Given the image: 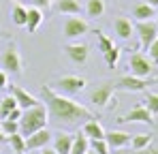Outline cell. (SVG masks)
<instances>
[{
    "label": "cell",
    "instance_id": "obj_1",
    "mask_svg": "<svg viewBox=\"0 0 158 154\" xmlns=\"http://www.w3.org/2000/svg\"><path fill=\"white\" fill-rule=\"evenodd\" d=\"M41 99L43 105L47 107V120L53 124H77V122H85L92 120L94 113L79 105L77 101H73L71 96H64L60 92H56L52 86H43L41 88Z\"/></svg>",
    "mask_w": 158,
    "mask_h": 154
},
{
    "label": "cell",
    "instance_id": "obj_2",
    "mask_svg": "<svg viewBox=\"0 0 158 154\" xmlns=\"http://www.w3.org/2000/svg\"><path fill=\"white\" fill-rule=\"evenodd\" d=\"M49 120H47V107L43 103H39L36 107H30V109H24L22 118H19V133L28 137L30 133L39 130V128H45Z\"/></svg>",
    "mask_w": 158,
    "mask_h": 154
},
{
    "label": "cell",
    "instance_id": "obj_3",
    "mask_svg": "<svg viewBox=\"0 0 158 154\" xmlns=\"http://www.w3.org/2000/svg\"><path fill=\"white\" fill-rule=\"evenodd\" d=\"M52 88L56 92L64 94V96H73V94H79L85 88V79L77 75H64V77H60Z\"/></svg>",
    "mask_w": 158,
    "mask_h": 154
},
{
    "label": "cell",
    "instance_id": "obj_4",
    "mask_svg": "<svg viewBox=\"0 0 158 154\" xmlns=\"http://www.w3.org/2000/svg\"><path fill=\"white\" fill-rule=\"evenodd\" d=\"M96 39H98V49H101V53H103V58H105L107 66H115L118 64V60H120V47L113 43V39H109L105 32H96Z\"/></svg>",
    "mask_w": 158,
    "mask_h": 154
},
{
    "label": "cell",
    "instance_id": "obj_5",
    "mask_svg": "<svg viewBox=\"0 0 158 154\" xmlns=\"http://www.w3.org/2000/svg\"><path fill=\"white\" fill-rule=\"evenodd\" d=\"M135 32H137V36H139L141 47L148 49V47L152 45V41L158 36L156 19H141V22H137V24H135Z\"/></svg>",
    "mask_w": 158,
    "mask_h": 154
},
{
    "label": "cell",
    "instance_id": "obj_6",
    "mask_svg": "<svg viewBox=\"0 0 158 154\" xmlns=\"http://www.w3.org/2000/svg\"><path fill=\"white\" fill-rule=\"evenodd\" d=\"M128 71H131V75H137V77H150L152 71H154V62L148 56L135 51L131 56V60H128Z\"/></svg>",
    "mask_w": 158,
    "mask_h": 154
},
{
    "label": "cell",
    "instance_id": "obj_7",
    "mask_svg": "<svg viewBox=\"0 0 158 154\" xmlns=\"http://www.w3.org/2000/svg\"><path fill=\"white\" fill-rule=\"evenodd\" d=\"M156 81V79H154ZM152 79H148V77H137V75H124L120 77V81H118V86L115 88H120V90H126V92H143L150 83H154Z\"/></svg>",
    "mask_w": 158,
    "mask_h": 154
},
{
    "label": "cell",
    "instance_id": "obj_8",
    "mask_svg": "<svg viewBox=\"0 0 158 154\" xmlns=\"http://www.w3.org/2000/svg\"><path fill=\"white\" fill-rule=\"evenodd\" d=\"M113 90H115V86H113L111 81H103V83H98V86L92 90V94H90V101L94 103L96 107H107V105L111 103Z\"/></svg>",
    "mask_w": 158,
    "mask_h": 154
},
{
    "label": "cell",
    "instance_id": "obj_9",
    "mask_svg": "<svg viewBox=\"0 0 158 154\" xmlns=\"http://www.w3.org/2000/svg\"><path fill=\"white\" fill-rule=\"evenodd\" d=\"M6 88H9V94L15 99V103H17V107H22V109H30V107H36L39 105V99L36 96H32L30 92H26L24 88H19V86H15V83H6Z\"/></svg>",
    "mask_w": 158,
    "mask_h": 154
},
{
    "label": "cell",
    "instance_id": "obj_10",
    "mask_svg": "<svg viewBox=\"0 0 158 154\" xmlns=\"http://www.w3.org/2000/svg\"><path fill=\"white\" fill-rule=\"evenodd\" d=\"M88 30H90L88 22H83L77 15H69L66 22H64V36H66V39H79V36H83Z\"/></svg>",
    "mask_w": 158,
    "mask_h": 154
},
{
    "label": "cell",
    "instance_id": "obj_11",
    "mask_svg": "<svg viewBox=\"0 0 158 154\" xmlns=\"http://www.w3.org/2000/svg\"><path fill=\"white\" fill-rule=\"evenodd\" d=\"M2 69L4 73H22V56L15 45H9V49L2 53Z\"/></svg>",
    "mask_w": 158,
    "mask_h": 154
},
{
    "label": "cell",
    "instance_id": "obj_12",
    "mask_svg": "<svg viewBox=\"0 0 158 154\" xmlns=\"http://www.w3.org/2000/svg\"><path fill=\"white\" fill-rule=\"evenodd\" d=\"M24 139H26V152L28 150H41V148H45L52 141V133L47 128H39V130L30 133Z\"/></svg>",
    "mask_w": 158,
    "mask_h": 154
},
{
    "label": "cell",
    "instance_id": "obj_13",
    "mask_svg": "<svg viewBox=\"0 0 158 154\" xmlns=\"http://www.w3.org/2000/svg\"><path fill=\"white\" fill-rule=\"evenodd\" d=\"M120 122H141V124H154V116L145 109V105H137L126 116L120 118Z\"/></svg>",
    "mask_w": 158,
    "mask_h": 154
},
{
    "label": "cell",
    "instance_id": "obj_14",
    "mask_svg": "<svg viewBox=\"0 0 158 154\" xmlns=\"http://www.w3.org/2000/svg\"><path fill=\"white\" fill-rule=\"evenodd\" d=\"M132 135L131 133H124V130H111V133H105V141L109 146V150H120V148H126L131 146Z\"/></svg>",
    "mask_w": 158,
    "mask_h": 154
},
{
    "label": "cell",
    "instance_id": "obj_15",
    "mask_svg": "<svg viewBox=\"0 0 158 154\" xmlns=\"http://www.w3.org/2000/svg\"><path fill=\"white\" fill-rule=\"evenodd\" d=\"M64 51L75 64H83L88 60V45H83V43H69Z\"/></svg>",
    "mask_w": 158,
    "mask_h": 154
},
{
    "label": "cell",
    "instance_id": "obj_16",
    "mask_svg": "<svg viewBox=\"0 0 158 154\" xmlns=\"http://www.w3.org/2000/svg\"><path fill=\"white\" fill-rule=\"evenodd\" d=\"M53 137V150L56 154H71V146H73V135L71 133H58Z\"/></svg>",
    "mask_w": 158,
    "mask_h": 154
},
{
    "label": "cell",
    "instance_id": "obj_17",
    "mask_svg": "<svg viewBox=\"0 0 158 154\" xmlns=\"http://www.w3.org/2000/svg\"><path fill=\"white\" fill-rule=\"evenodd\" d=\"M83 135L90 141L92 139H105V128H103V124L96 118H92V120H85L83 122Z\"/></svg>",
    "mask_w": 158,
    "mask_h": 154
},
{
    "label": "cell",
    "instance_id": "obj_18",
    "mask_svg": "<svg viewBox=\"0 0 158 154\" xmlns=\"http://www.w3.org/2000/svg\"><path fill=\"white\" fill-rule=\"evenodd\" d=\"M113 30H115V34H118L122 41H128L132 36V32H135V26H132L131 19H126V17H115V19H113Z\"/></svg>",
    "mask_w": 158,
    "mask_h": 154
},
{
    "label": "cell",
    "instance_id": "obj_19",
    "mask_svg": "<svg viewBox=\"0 0 158 154\" xmlns=\"http://www.w3.org/2000/svg\"><path fill=\"white\" fill-rule=\"evenodd\" d=\"M132 17H135L137 22H141V19H154V17H156V9L150 6L148 2H139V4L132 9Z\"/></svg>",
    "mask_w": 158,
    "mask_h": 154
},
{
    "label": "cell",
    "instance_id": "obj_20",
    "mask_svg": "<svg viewBox=\"0 0 158 154\" xmlns=\"http://www.w3.org/2000/svg\"><path fill=\"white\" fill-rule=\"evenodd\" d=\"M43 22V13H41V9H36V6H32V9H28V19H26V28L30 34H34L36 30H39V26Z\"/></svg>",
    "mask_w": 158,
    "mask_h": 154
},
{
    "label": "cell",
    "instance_id": "obj_21",
    "mask_svg": "<svg viewBox=\"0 0 158 154\" xmlns=\"http://www.w3.org/2000/svg\"><path fill=\"white\" fill-rule=\"evenodd\" d=\"M90 150V139L81 133V135H73V146H71V154H85Z\"/></svg>",
    "mask_w": 158,
    "mask_h": 154
},
{
    "label": "cell",
    "instance_id": "obj_22",
    "mask_svg": "<svg viewBox=\"0 0 158 154\" xmlns=\"http://www.w3.org/2000/svg\"><path fill=\"white\" fill-rule=\"evenodd\" d=\"M6 141L9 146L13 148L15 154H26V139L22 133H13V135H6Z\"/></svg>",
    "mask_w": 158,
    "mask_h": 154
},
{
    "label": "cell",
    "instance_id": "obj_23",
    "mask_svg": "<svg viewBox=\"0 0 158 154\" xmlns=\"http://www.w3.org/2000/svg\"><path fill=\"white\" fill-rule=\"evenodd\" d=\"M58 11L64 13V15H79L81 6H79L77 0H60L58 2Z\"/></svg>",
    "mask_w": 158,
    "mask_h": 154
},
{
    "label": "cell",
    "instance_id": "obj_24",
    "mask_svg": "<svg viewBox=\"0 0 158 154\" xmlns=\"http://www.w3.org/2000/svg\"><path fill=\"white\" fill-rule=\"evenodd\" d=\"M152 135L150 133H139V135H132L131 139V146L132 150H141V148H148V146H152Z\"/></svg>",
    "mask_w": 158,
    "mask_h": 154
},
{
    "label": "cell",
    "instance_id": "obj_25",
    "mask_svg": "<svg viewBox=\"0 0 158 154\" xmlns=\"http://www.w3.org/2000/svg\"><path fill=\"white\" fill-rule=\"evenodd\" d=\"M85 13H88V17H101L105 13V2L103 0H88Z\"/></svg>",
    "mask_w": 158,
    "mask_h": 154
},
{
    "label": "cell",
    "instance_id": "obj_26",
    "mask_svg": "<svg viewBox=\"0 0 158 154\" xmlns=\"http://www.w3.org/2000/svg\"><path fill=\"white\" fill-rule=\"evenodd\" d=\"M11 19L15 26H26V19H28V9H24L22 4H15L13 11H11Z\"/></svg>",
    "mask_w": 158,
    "mask_h": 154
},
{
    "label": "cell",
    "instance_id": "obj_27",
    "mask_svg": "<svg viewBox=\"0 0 158 154\" xmlns=\"http://www.w3.org/2000/svg\"><path fill=\"white\" fill-rule=\"evenodd\" d=\"M15 107H17V103H15V99L11 94H6L4 99H0V120H4Z\"/></svg>",
    "mask_w": 158,
    "mask_h": 154
},
{
    "label": "cell",
    "instance_id": "obj_28",
    "mask_svg": "<svg viewBox=\"0 0 158 154\" xmlns=\"http://www.w3.org/2000/svg\"><path fill=\"white\" fill-rule=\"evenodd\" d=\"M143 103H145V109L156 118V116H158V94H156V92H148Z\"/></svg>",
    "mask_w": 158,
    "mask_h": 154
},
{
    "label": "cell",
    "instance_id": "obj_29",
    "mask_svg": "<svg viewBox=\"0 0 158 154\" xmlns=\"http://www.w3.org/2000/svg\"><path fill=\"white\" fill-rule=\"evenodd\" d=\"M0 130H2L4 135H13V133H19V122L4 118V120H0Z\"/></svg>",
    "mask_w": 158,
    "mask_h": 154
},
{
    "label": "cell",
    "instance_id": "obj_30",
    "mask_svg": "<svg viewBox=\"0 0 158 154\" xmlns=\"http://www.w3.org/2000/svg\"><path fill=\"white\" fill-rule=\"evenodd\" d=\"M90 148L96 154H109V146H107L105 139H92L90 141Z\"/></svg>",
    "mask_w": 158,
    "mask_h": 154
},
{
    "label": "cell",
    "instance_id": "obj_31",
    "mask_svg": "<svg viewBox=\"0 0 158 154\" xmlns=\"http://www.w3.org/2000/svg\"><path fill=\"white\" fill-rule=\"evenodd\" d=\"M148 56H150V60H152L154 64H158V36L152 41V45L148 47Z\"/></svg>",
    "mask_w": 158,
    "mask_h": 154
},
{
    "label": "cell",
    "instance_id": "obj_32",
    "mask_svg": "<svg viewBox=\"0 0 158 154\" xmlns=\"http://www.w3.org/2000/svg\"><path fill=\"white\" fill-rule=\"evenodd\" d=\"M22 113H24V109H22V107H15V109H13V111H11V113H9L6 118H9V120H15V122H19Z\"/></svg>",
    "mask_w": 158,
    "mask_h": 154
},
{
    "label": "cell",
    "instance_id": "obj_33",
    "mask_svg": "<svg viewBox=\"0 0 158 154\" xmlns=\"http://www.w3.org/2000/svg\"><path fill=\"white\" fill-rule=\"evenodd\" d=\"M135 154H158V148H154V146H148V148L135 150Z\"/></svg>",
    "mask_w": 158,
    "mask_h": 154
},
{
    "label": "cell",
    "instance_id": "obj_34",
    "mask_svg": "<svg viewBox=\"0 0 158 154\" xmlns=\"http://www.w3.org/2000/svg\"><path fill=\"white\" fill-rule=\"evenodd\" d=\"M32 4L36 6V9H49V0H32Z\"/></svg>",
    "mask_w": 158,
    "mask_h": 154
},
{
    "label": "cell",
    "instance_id": "obj_35",
    "mask_svg": "<svg viewBox=\"0 0 158 154\" xmlns=\"http://www.w3.org/2000/svg\"><path fill=\"white\" fill-rule=\"evenodd\" d=\"M2 88H6V73L4 71H0V90Z\"/></svg>",
    "mask_w": 158,
    "mask_h": 154
},
{
    "label": "cell",
    "instance_id": "obj_36",
    "mask_svg": "<svg viewBox=\"0 0 158 154\" xmlns=\"http://www.w3.org/2000/svg\"><path fill=\"white\" fill-rule=\"evenodd\" d=\"M39 154H56V150H53V148H47V146H45V148H41V152Z\"/></svg>",
    "mask_w": 158,
    "mask_h": 154
},
{
    "label": "cell",
    "instance_id": "obj_37",
    "mask_svg": "<svg viewBox=\"0 0 158 154\" xmlns=\"http://www.w3.org/2000/svg\"><path fill=\"white\" fill-rule=\"evenodd\" d=\"M150 6H154V9H158V0H145Z\"/></svg>",
    "mask_w": 158,
    "mask_h": 154
},
{
    "label": "cell",
    "instance_id": "obj_38",
    "mask_svg": "<svg viewBox=\"0 0 158 154\" xmlns=\"http://www.w3.org/2000/svg\"><path fill=\"white\" fill-rule=\"evenodd\" d=\"M4 139H6V135H4V133H2V130H0V143H2V141H4Z\"/></svg>",
    "mask_w": 158,
    "mask_h": 154
},
{
    "label": "cell",
    "instance_id": "obj_39",
    "mask_svg": "<svg viewBox=\"0 0 158 154\" xmlns=\"http://www.w3.org/2000/svg\"><path fill=\"white\" fill-rule=\"evenodd\" d=\"M85 154H96V152H94V150H92V148H90V150H88V152H85Z\"/></svg>",
    "mask_w": 158,
    "mask_h": 154
},
{
    "label": "cell",
    "instance_id": "obj_40",
    "mask_svg": "<svg viewBox=\"0 0 158 154\" xmlns=\"http://www.w3.org/2000/svg\"><path fill=\"white\" fill-rule=\"evenodd\" d=\"M156 24H158V15H156Z\"/></svg>",
    "mask_w": 158,
    "mask_h": 154
}]
</instances>
